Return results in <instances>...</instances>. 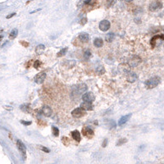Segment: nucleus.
Segmentation results:
<instances>
[{
	"label": "nucleus",
	"instance_id": "nucleus-1",
	"mask_svg": "<svg viewBox=\"0 0 164 164\" xmlns=\"http://www.w3.org/2000/svg\"><path fill=\"white\" fill-rule=\"evenodd\" d=\"M159 83H160V78L158 76H154L145 82V85L147 86L148 89H153L158 85Z\"/></svg>",
	"mask_w": 164,
	"mask_h": 164
},
{
	"label": "nucleus",
	"instance_id": "nucleus-2",
	"mask_svg": "<svg viewBox=\"0 0 164 164\" xmlns=\"http://www.w3.org/2000/svg\"><path fill=\"white\" fill-rule=\"evenodd\" d=\"M72 116H74L75 118H80L81 116L85 115V110L83 107H78V108H75V110H73L72 113Z\"/></svg>",
	"mask_w": 164,
	"mask_h": 164
},
{
	"label": "nucleus",
	"instance_id": "nucleus-3",
	"mask_svg": "<svg viewBox=\"0 0 164 164\" xmlns=\"http://www.w3.org/2000/svg\"><path fill=\"white\" fill-rule=\"evenodd\" d=\"M45 78H46V73L42 72L40 73H39L35 75V77H34V82H35L36 84H39V85H40V84H42L43 82L44 81Z\"/></svg>",
	"mask_w": 164,
	"mask_h": 164
},
{
	"label": "nucleus",
	"instance_id": "nucleus-4",
	"mask_svg": "<svg viewBox=\"0 0 164 164\" xmlns=\"http://www.w3.org/2000/svg\"><path fill=\"white\" fill-rule=\"evenodd\" d=\"M95 97H94V94L92 92H87L85 94H83L82 96V99L84 100V102H88V103H92L94 100Z\"/></svg>",
	"mask_w": 164,
	"mask_h": 164
},
{
	"label": "nucleus",
	"instance_id": "nucleus-5",
	"mask_svg": "<svg viewBox=\"0 0 164 164\" xmlns=\"http://www.w3.org/2000/svg\"><path fill=\"white\" fill-rule=\"evenodd\" d=\"M82 134H83L84 136L89 138V139H91V138L94 136V131H93L92 129H90V127L88 126L83 127V129H82Z\"/></svg>",
	"mask_w": 164,
	"mask_h": 164
},
{
	"label": "nucleus",
	"instance_id": "nucleus-6",
	"mask_svg": "<svg viewBox=\"0 0 164 164\" xmlns=\"http://www.w3.org/2000/svg\"><path fill=\"white\" fill-rule=\"evenodd\" d=\"M17 148H18V149L21 152L23 157L25 159V157H26V155H25V154H26V148H25V144L21 140H17Z\"/></svg>",
	"mask_w": 164,
	"mask_h": 164
},
{
	"label": "nucleus",
	"instance_id": "nucleus-7",
	"mask_svg": "<svg viewBox=\"0 0 164 164\" xmlns=\"http://www.w3.org/2000/svg\"><path fill=\"white\" fill-rule=\"evenodd\" d=\"M158 40H162V41L164 40V34H157V35L154 36V37L151 39V41H150L151 46H152L153 48H154Z\"/></svg>",
	"mask_w": 164,
	"mask_h": 164
},
{
	"label": "nucleus",
	"instance_id": "nucleus-8",
	"mask_svg": "<svg viewBox=\"0 0 164 164\" xmlns=\"http://www.w3.org/2000/svg\"><path fill=\"white\" fill-rule=\"evenodd\" d=\"M110 22L107 20H103L99 23V29L101 30L102 31H107V30L110 28Z\"/></svg>",
	"mask_w": 164,
	"mask_h": 164
},
{
	"label": "nucleus",
	"instance_id": "nucleus-9",
	"mask_svg": "<svg viewBox=\"0 0 164 164\" xmlns=\"http://www.w3.org/2000/svg\"><path fill=\"white\" fill-rule=\"evenodd\" d=\"M42 113L45 116H50L52 115V109L49 106H44L42 107Z\"/></svg>",
	"mask_w": 164,
	"mask_h": 164
},
{
	"label": "nucleus",
	"instance_id": "nucleus-10",
	"mask_svg": "<svg viewBox=\"0 0 164 164\" xmlns=\"http://www.w3.org/2000/svg\"><path fill=\"white\" fill-rule=\"evenodd\" d=\"M162 3H159V2H154V3H151L149 6V10L150 11H156L159 8H162Z\"/></svg>",
	"mask_w": 164,
	"mask_h": 164
},
{
	"label": "nucleus",
	"instance_id": "nucleus-11",
	"mask_svg": "<svg viewBox=\"0 0 164 164\" xmlns=\"http://www.w3.org/2000/svg\"><path fill=\"white\" fill-rule=\"evenodd\" d=\"M140 62H141V59H140L139 57H133L131 60H130V62H129V65H130L131 66H136Z\"/></svg>",
	"mask_w": 164,
	"mask_h": 164
},
{
	"label": "nucleus",
	"instance_id": "nucleus-12",
	"mask_svg": "<svg viewBox=\"0 0 164 164\" xmlns=\"http://www.w3.org/2000/svg\"><path fill=\"white\" fill-rule=\"evenodd\" d=\"M131 116V114H128V115H126V116H122V117H121L119 122H118V125H119V126H122L123 124L126 123L128 122V120L130 119Z\"/></svg>",
	"mask_w": 164,
	"mask_h": 164
},
{
	"label": "nucleus",
	"instance_id": "nucleus-13",
	"mask_svg": "<svg viewBox=\"0 0 164 164\" xmlns=\"http://www.w3.org/2000/svg\"><path fill=\"white\" fill-rule=\"evenodd\" d=\"M89 39H90V36L87 33H81V34H80V35H79V40H81V42H84V43L88 42V41H89Z\"/></svg>",
	"mask_w": 164,
	"mask_h": 164
},
{
	"label": "nucleus",
	"instance_id": "nucleus-14",
	"mask_svg": "<svg viewBox=\"0 0 164 164\" xmlns=\"http://www.w3.org/2000/svg\"><path fill=\"white\" fill-rule=\"evenodd\" d=\"M136 79H137V75L135 73H134V72L130 73L129 72L128 75H127V81L132 83V82H135V81H136Z\"/></svg>",
	"mask_w": 164,
	"mask_h": 164
},
{
	"label": "nucleus",
	"instance_id": "nucleus-15",
	"mask_svg": "<svg viewBox=\"0 0 164 164\" xmlns=\"http://www.w3.org/2000/svg\"><path fill=\"white\" fill-rule=\"evenodd\" d=\"M72 138L74 139L75 141L77 142H80L81 141V134L78 131H74L72 132Z\"/></svg>",
	"mask_w": 164,
	"mask_h": 164
},
{
	"label": "nucleus",
	"instance_id": "nucleus-16",
	"mask_svg": "<svg viewBox=\"0 0 164 164\" xmlns=\"http://www.w3.org/2000/svg\"><path fill=\"white\" fill-rule=\"evenodd\" d=\"M44 49H45V46H44V45L40 44V45H38V46L36 47L35 53H37V54H42V53H44Z\"/></svg>",
	"mask_w": 164,
	"mask_h": 164
},
{
	"label": "nucleus",
	"instance_id": "nucleus-17",
	"mask_svg": "<svg viewBox=\"0 0 164 164\" xmlns=\"http://www.w3.org/2000/svg\"><path fill=\"white\" fill-rule=\"evenodd\" d=\"M94 44L95 47H98V48H100V47L103 46V41L102 39L100 38H98V39H95L94 41Z\"/></svg>",
	"mask_w": 164,
	"mask_h": 164
},
{
	"label": "nucleus",
	"instance_id": "nucleus-18",
	"mask_svg": "<svg viewBox=\"0 0 164 164\" xmlns=\"http://www.w3.org/2000/svg\"><path fill=\"white\" fill-rule=\"evenodd\" d=\"M92 103H88V102H85L81 104V107H83L85 110H92L93 109V106L91 104Z\"/></svg>",
	"mask_w": 164,
	"mask_h": 164
},
{
	"label": "nucleus",
	"instance_id": "nucleus-19",
	"mask_svg": "<svg viewBox=\"0 0 164 164\" xmlns=\"http://www.w3.org/2000/svg\"><path fill=\"white\" fill-rule=\"evenodd\" d=\"M17 34H18V31H17L16 29L12 30V31H11L10 34H9V39L10 40H13V39H15L16 37Z\"/></svg>",
	"mask_w": 164,
	"mask_h": 164
},
{
	"label": "nucleus",
	"instance_id": "nucleus-20",
	"mask_svg": "<svg viewBox=\"0 0 164 164\" xmlns=\"http://www.w3.org/2000/svg\"><path fill=\"white\" fill-rule=\"evenodd\" d=\"M114 37H115V35H114L113 33H109L107 34L106 37H105V40H106L107 42H112V41L114 40Z\"/></svg>",
	"mask_w": 164,
	"mask_h": 164
},
{
	"label": "nucleus",
	"instance_id": "nucleus-21",
	"mask_svg": "<svg viewBox=\"0 0 164 164\" xmlns=\"http://www.w3.org/2000/svg\"><path fill=\"white\" fill-rule=\"evenodd\" d=\"M66 51H67V48H65V49H62L61 51L59 52V53H57V56L58 57H62L63 55H65L66 54Z\"/></svg>",
	"mask_w": 164,
	"mask_h": 164
},
{
	"label": "nucleus",
	"instance_id": "nucleus-22",
	"mask_svg": "<svg viewBox=\"0 0 164 164\" xmlns=\"http://www.w3.org/2000/svg\"><path fill=\"white\" fill-rule=\"evenodd\" d=\"M52 129H53V134L54 136H58V135H59V130L57 128V127L55 126H53L52 127Z\"/></svg>",
	"mask_w": 164,
	"mask_h": 164
},
{
	"label": "nucleus",
	"instance_id": "nucleus-23",
	"mask_svg": "<svg viewBox=\"0 0 164 164\" xmlns=\"http://www.w3.org/2000/svg\"><path fill=\"white\" fill-rule=\"evenodd\" d=\"M62 143L65 144V145H68L69 143H70V140H69L68 138H66V137H62Z\"/></svg>",
	"mask_w": 164,
	"mask_h": 164
},
{
	"label": "nucleus",
	"instance_id": "nucleus-24",
	"mask_svg": "<svg viewBox=\"0 0 164 164\" xmlns=\"http://www.w3.org/2000/svg\"><path fill=\"white\" fill-rule=\"evenodd\" d=\"M116 3V0H107V7H112Z\"/></svg>",
	"mask_w": 164,
	"mask_h": 164
},
{
	"label": "nucleus",
	"instance_id": "nucleus-25",
	"mask_svg": "<svg viewBox=\"0 0 164 164\" xmlns=\"http://www.w3.org/2000/svg\"><path fill=\"white\" fill-rule=\"evenodd\" d=\"M21 108L22 111H24V112H29V105L28 104L22 105V106L21 107Z\"/></svg>",
	"mask_w": 164,
	"mask_h": 164
},
{
	"label": "nucleus",
	"instance_id": "nucleus-26",
	"mask_svg": "<svg viewBox=\"0 0 164 164\" xmlns=\"http://www.w3.org/2000/svg\"><path fill=\"white\" fill-rule=\"evenodd\" d=\"M41 65V62L39 61V60H37V61H35V62H34V66L35 67L36 69L37 68H39L40 67V66Z\"/></svg>",
	"mask_w": 164,
	"mask_h": 164
},
{
	"label": "nucleus",
	"instance_id": "nucleus-27",
	"mask_svg": "<svg viewBox=\"0 0 164 164\" xmlns=\"http://www.w3.org/2000/svg\"><path fill=\"white\" fill-rule=\"evenodd\" d=\"M90 56H91V53H90V52L89 50H87V51H86L85 53V58H87V59H88V58H89V57H90Z\"/></svg>",
	"mask_w": 164,
	"mask_h": 164
},
{
	"label": "nucleus",
	"instance_id": "nucleus-28",
	"mask_svg": "<svg viewBox=\"0 0 164 164\" xmlns=\"http://www.w3.org/2000/svg\"><path fill=\"white\" fill-rule=\"evenodd\" d=\"M126 141H127V140H126V139H121L119 140V142H118V143L116 144H117V145L119 146V145H121V144H124V143H126Z\"/></svg>",
	"mask_w": 164,
	"mask_h": 164
},
{
	"label": "nucleus",
	"instance_id": "nucleus-29",
	"mask_svg": "<svg viewBox=\"0 0 164 164\" xmlns=\"http://www.w3.org/2000/svg\"><path fill=\"white\" fill-rule=\"evenodd\" d=\"M40 148H41V150L44 151L45 153H49V149L48 148H46V147H44V146H40Z\"/></svg>",
	"mask_w": 164,
	"mask_h": 164
},
{
	"label": "nucleus",
	"instance_id": "nucleus-30",
	"mask_svg": "<svg viewBox=\"0 0 164 164\" xmlns=\"http://www.w3.org/2000/svg\"><path fill=\"white\" fill-rule=\"evenodd\" d=\"M21 124L25 125V126H30L31 124V122H25V121H21Z\"/></svg>",
	"mask_w": 164,
	"mask_h": 164
},
{
	"label": "nucleus",
	"instance_id": "nucleus-31",
	"mask_svg": "<svg viewBox=\"0 0 164 164\" xmlns=\"http://www.w3.org/2000/svg\"><path fill=\"white\" fill-rule=\"evenodd\" d=\"M20 43H21V44H22L24 47H28V46H29V43L25 42V41H21Z\"/></svg>",
	"mask_w": 164,
	"mask_h": 164
},
{
	"label": "nucleus",
	"instance_id": "nucleus-32",
	"mask_svg": "<svg viewBox=\"0 0 164 164\" xmlns=\"http://www.w3.org/2000/svg\"><path fill=\"white\" fill-rule=\"evenodd\" d=\"M81 21H81V24H82V25H83V24H85V23H86V18L82 19Z\"/></svg>",
	"mask_w": 164,
	"mask_h": 164
},
{
	"label": "nucleus",
	"instance_id": "nucleus-33",
	"mask_svg": "<svg viewBox=\"0 0 164 164\" xmlns=\"http://www.w3.org/2000/svg\"><path fill=\"white\" fill-rule=\"evenodd\" d=\"M107 139H106L104 140V143H103V147H105L106 146V144H107Z\"/></svg>",
	"mask_w": 164,
	"mask_h": 164
},
{
	"label": "nucleus",
	"instance_id": "nucleus-34",
	"mask_svg": "<svg viewBox=\"0 0 164 164\" xmlns=\"http://www.w3.org/2000/svg\"><path fill=\"white\" fill-rule=\"evenodd\" d=\"M14 15H15V13H12V15H10V16H7V18H10V17L13 16H14Z\"/></svg>",
	"mask_w": 164,
	"mask_h": 164
},
{
	"label": "nucleus",
	"instance_id": "nucleus-35",
	"mask_svg": "<svg viewBox=\"0 0 164 164\" xmlns=\"http://www.w3.org/2000/svg\"><path fill=\"white\" fill-rule=\"evenodd\" d=\"M126 1H127V2H131V1H133V0H126Z\"/></svg>",
	"mask_w": 164,
	"mask_h": 164
},
{
	"label": "nucleus",
	"instance_id": "nucleus-36",
	"mask_svg": "<svg viewBox=\"0 0 164 164\" xmlns=\"http://www.w3.org/2000/svg\"><path fill=\"white\" fill-rule=\"evenodd\" d=\"M2 38H3V37H2V36H0V40H1Z\"/></svg>",
	"mask_w": 164,
	"mask_h": 164
}]
</instances>
